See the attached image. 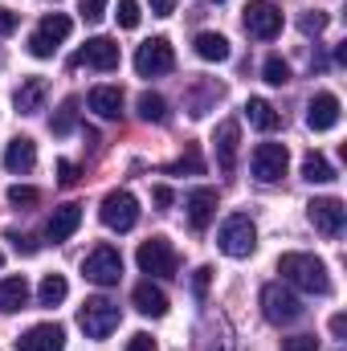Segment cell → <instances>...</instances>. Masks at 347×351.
Listing matches in <instances>:
<instances>
[{"label": "cell", "instance_id": "1", "mask_svg": "<svg viewBox=\"0 0 347 351\" xmlns=\"http://www.w3.org/2000/svg\"><path fill=\"white\" fill-rule=\"evenodd\" d=\"M278 274H282V282L294 286V290H307V294H331L327 265L319 262L315 254H282V258H278Z\"/></svg>", "mask_w": 347, "mask_h": 351}, {"label": "cell", "instance_id": "2", "mask_svg": "<svg viewBox=\"0 0 347 351\" xmlns=\"http://www.w3.org/2000/svg\"><path fill=\"white\" fill-rule=\"evenodd\" d=\"M261 315L274 327H290V323H298L307 315V306L286 282H270V286H261Z\"/></svg>", "mask_w": 347, "mask_h": 351}, {"label": "cell", "instance_id": "3", "mask_svg": "<svg viewBox=\"0 0 347 351\" xmlns=\"http://www.w3.org/2000/svg\"><path fill=\"white\" fill-rule=\"evenodd\" d=\"M217 245L225 258H250L258 250V225L246 217V213H233L225 217V225L217 229Z\"/></svg>", "mask_w": 347, "mask_h": 351}, {"label": "cell", "instance_id": "4", "mask_svg": "<svg viewBox=\"0 0 347 351\" xmlns=\"http://www.w3.org/2000/svg\"><path fill=\"white\" fill-rule=\"evenodd\" d=\"M98 217H102V225H106L110 233H131V229L139 225V200H135L127 188H115V192L102 196Z\"/></svg>", "mask_w": 347, "mask_h": 351}, {"label": "cell", "instance_id": "5", "mask_svg": "<svg viewBox=\"0 0 347 351\" xmlns=\"http://www.w3.org/2000/svg\"><path fill=\"white\" fill-rule=\"evenodd\" d=\"M119 319H123V311H119L110 298H86V302L78 306V327L86 331L90 339H106V335L119 327Z\"/></svg>", "mask_w": 347, "mask_h": 351}, {"label": "cell", "instance_id": "6", "mask_svg": "<svg viewBox=\"0 0 347 351\" xmlns=\"http://www.w3.org/2000/svg\"><path fill=\"white\" fill-rule=\"evenodd\" d=\"M70 33H74V21H70L66 12H45L41 25H37V33L29 37V53H33V58H53V49H58Z\"/></svg>", "mask_w": 347, "mask_h": 351}, {"label": "cell", "instance_id": "7", "mask_svg": "<svg viewBox=\"0 0 347 351\" xmlns=\"http://www.w3.org/2000/svg\"><path fill=\"white\" fill-rule=\"evenodd\" d=\"M241 25H246L250 37L274 41V37L282 33V8H274L270 0H250V4L241 8Z\"/></svg>", "mask_w": 347, "mask_h": 351}, {"label": "cell", "instance_id": "8", "mask_svg": "<svg viewBox=\"0 0 347 351\" xmlns=\"http://www.w3.org/2000/svg\"><path fill=\"white\" fill-rule=\"evenodd\" d=\"M172 66H176V53H172V45H168V37H152V41H143L135 49V74L139 78H160Z\"/></svg>", "mask_w": 347, "mask_h": 351}, {"label": "cell", "instance_id": "9", "mask_svg": "<svg viewBox=\"0 0 347 351\" xmlns=\"http://www.w3.org/2000/svg\"><path fill=\"white\" fill-rule=\"evenodd\" d=\"M82 274H86V282H94V286H119V278H123V258H119V250H115V245L90 250L86 262H82Z\"/></svg>", "mask_w": 347, "mask_h": 351}, {"label": "cell", "instance_id": "10", "mask_svg": "<svg viewBox=\"0 0 347 351\" xmlns=\"http://www.w3.org/2000/svg\"><path fill=\"white\" fill-rule=\"evenodd\" d=\"M135 262L143 274H152V278H172L176 274V250L168 237H147L143 245H139V254H135Z\"/></svg>", "mask_w": 347, "mask_h": 351}, {"label": "cell", "instance_id": "11", "mask_svg": "<svg viewBox=\"0 0 347 351\" xmlns=\"http://www.w3.org/2000/svg\"><path fill=\"white\" fill-rule=\"evenodd\" d=\"M307 217H311V225L323 237H339L344 233V221H347V208H344L339 196H319V200L307 204Z\"/></svg>", "mask_w": 347, "mask_h": 351}, {"label": "cell", "instance_id": "12", "mask_svg": "<svg viewBox=\"0 0 347 351\" xmlns=\"http://www.w3.org/2000/svg\"><path fill=\"white\" fill-rule=\"evenodd\" d=\"M250 164H254V176L261 184H278L290 168V152H286V143H258Z\"/></svg>", "mask_w": 347, "mask_h": 351}, {"label": "cell", "instance_id": "13", "mask_svg": "<svg viewBox=\"0 0 347 351\" xmlns=\"http://www.w3.org/2000/svg\"><path fill=\"white\" fill-rule=\"evenodd\" d=\"M78 66L102 70V74L119 70V45H115L110 37H90L86 45H82V53H78Z\"/></svg>", "mask_w": 347, "mask_h": 351}, {"label": "cell", "instance_id": "14", "mask_svg": "<svg viewBox=\"0 0 347 351\" xmlns=\"http://www.w3.org/2000/svg\"><path fill=\"white\" fill-rule=\"evenodd\" d=\"M62 348H66V331L58 323H37L16 339V351H62Z\"/></svg>", "mask_w": 347, "mask_h": 351}, {"label": "cell", "instance_id": "15", "mask_svg": "<svg viewBox=\"0 0 347 351\" xmlns=\"http://www.w3.org/2000/svg\"><path fill=\"white\" fill-rule=\"evenodd\" d=\"M335 123H339V98H335L331 90L315 94V98L307 102V127H311V131H331Z\"/></svg>", "mask_w": 347, "mask_h": 351}, {"label": "cell", "instance_id": "16", "mask_svg": "<svg viewBox=\"0 0 347 351\" xmlns=\"http://www.w3.org/2000/svg\"><path fill=\"white\" fill-rule=\"evenodd\" d=\"M213 143H217V168H221V172H233V168H237V143H241V127H237L233 119H225V123L217 127Z\"/></svg>", "mask_w": 347, "mask_h": 351}, {"label": "cell", "instance_id": "17", "mask_svg": "<svg viewBox=\"0 0 347 351\" xmlns=\"http://www.w3.org/2000/svg\"><path fill=\"white\" fill-rule=\"evenodd\" d=\"M131 302H135V311H139L143 319H164V315H168V294H164L152 278L131 290Z\"/></svg>", "mask_w": 347, "mask_h": 351}, {"label": "cell", "instance_id": "18", "mask_svg": "<svg viewBox=\"0 0 347 351\" xmlns=\"http://www.w3.org/2000/svg\"><path fill=\"white\" fill-rule=\"evenodd\" d=\"M78 225H82V204H62V208H53V217H49V225H45V237L58 245V241H70L74 233H78Z\"/></svg>", "mask_w": 347, "mask_h": 351}, {"label": "cell", "instance_id": "19", "mask_svg": "<svg viewBox=\"0 0 347 351\" xmlns=\"http://www.w3.org/2000/svg\"><path fill=\"white\" fill-rule=\"evenodd\" d=\"M213 217H217V188H196L188 196V225L200 233V229H208Z\"/></svg>", "mask_w": 347, "mask_h": 351}, {"label": "cell", "instance_id": "20", "mask_svg": "<svg viewBox=\"0 0 347 351\" xmlns=\"http://www.w3.org/2000/svg\"><path fill=\"white\" fill-rule=\"evenodd\" d=\"M33 164H37V143H33L29 135L8 139V147H4V168L21 176V172H33Z\"/></svg>", "mask_w": 347, "mask_h": 351}, {"label": "cell", "instance_id": "21", "mask_svg": "<svg viewBox=\"0 0 347 351\" xmlns=\"http://www.w3.org/2000/svg\"><path fill=\"white\" fill-rule=\"evenodd\" d=\"M45 94H49L45 78H25V82L16 86V94H12V102H16V110H21V114H37V110H41V102H45Z\"/></svg>", "mask_w": 347, "mask_h": 351}, {"label": "cell", "instance_id": "22", "mask_svg": "<svg viewBox=\"0 0 347 351\" xmlns=\"http://www.w3.org/2000/svg\"><path fill=\"white\" fill-rule=\"evenodd\" d=\"M192 49H196V58H200V62H229V53H233L225 33H196Z\"/></svg>", "mask_w": 347, "mask_h": 351}, {"label": "cell", "instance_id": "23", "mask_svg": "<svg viewBox=\"0 0 347 351\" xmlns=\"http://www.w3.org/2000/svg\"><path fill=\"white\" fill-rule=\"evenodd\" d=\"M90 110L98 119H119L123 114V90L119 86H94L90 90Z\"/></svg>", "mask_w": 347, "mask_h": 351}, {"label": "cell", "instance_id": "24", "mask_svg": "<svg viewBox=\"0 0 347 351\" xmlns=\"http://www.w3.org/2000/svg\"><path fill=\"white\" fill-rule=\"evenodd\" d=\"M29 302V282L25 278H0V315H16Z\"/></svg>", "mask_w": 347, "mask_h": 351}, {"label": "cell", "instance_id": "25", "mask_svg": "<svg viewBox=\"0 0 347 351\" xmlns=\"http://www.w3.org/2000/svg\"><path fill=\"white\" fill-rule=\"evenodd\" d=\"M246 119H250L258 131H278V127H282V114H278L265 98H250V102H246Z\"/></svg>", "mask_w": 347, "mask_h": 351}, {"label": "cell", "instance_id": "26", "mask_svg": "<svg viewBox=\"0 0 347 351\" xmlns=\"http://www.w3.org/2000/svg\"><path fill=\"white\" fill-rule=\"evenodd\" d=\"M66 294H70V282H66L62 274H45L41 286H37V302H41V306H62Z\"/></svg>", "mask_w": 347, "mask_h": 351}, {"label": "cell", "instance_id": "27", "mask_svg": "<svg viewBox=\"0 0 347 351\" xmlns=\"http://www.w3.org/2000/svg\"><path fill=\"white\" fill-rule=\"evenodd\" d=\"M302 180H307V184H331V180H335V168H331L319 152H311V156L302 160Z\"/></svg>", "mask_w": 347, "mask_h": 351}, {"label": "cell", "instance_id": "28", "mask_svg": "<svg viewBox=\"0 0 347 351\" xmlns=\"http://www.w3.org/2000/svg\"><path fill=\"white\" fill-rule=\"evenodd\" d=\"M139 119L143 123H168V102L160 98V94H139Z\"/></svg>", "mask_w": 347, "mask_h": 351}, {"label": "cell", "instance_id": "29", "mask_svg": "<svg viewBox=\"0 0 347 351\" xmlns=\"http://www.w3.org/2000/svg\"><path fill=\"white\" fill-rule=\"evenodd\" d=\"M74 123H78V98H66L62 110H58V119L49 123V131H53V135H70Z\"/></svg>", "mask_w": 347, "mask_h": 351}, {"label": "cell", "instance_id": "30", "mask_svg": "<svg viewBox=\"0 0 347 351\" xmlns=\"http://www.w3.org/2000/svg\"><path fill=\"white\" fill-rule=\"evenodd\" d=\"M261 74H265V82H270V86H286V82H290V66H286L282 58H265Z\"/></svg>", "mask_w": 347, "mask_h": 351}, {"label": "cell", "instance_id": "31", "mask_svg": "<svg viewBox=\"0 0 347 351\" xmlns=\"http://www.w3.org/2000/svg\"><path fill=\"white\" fill-rule=\"evenodd\" d=\"M8 200H12L16 208H33V204L41 200V192L29 188V184H12V188H8Z\"/></svg>", "mask_w": 347, "mask_h": 351}, {"label": "cell", "instance_id": "32", "mask_svg": "<svg viewBox=\"0 0 347 351\" xmlns=\"http://www.w3.org/2000/svg\"><path fill=\"white\" fill-rule=\"evenodd\" d=\"M115 16H119V29H139V16H143L139 12V0H119V12Z\"/></svg>", "mask_w": 347, "mask_h": 351}, {"label": "cell", "instance_id": "33", "mask_svg": "<svg viewBox=\"0 0 347 351\" xmlns=\"http://www.w3.org/2000/svg\"><path fill=\"white\" fill-rule=\"evenodd\" d=\"M200 168H204V164H200V152H196V147H188V152H184V156L172 164V168H168V172H172V176H180V172H192V176H196Z\"/></svg>", "mask_w": 347, "mask_h": 351}, {"label": "cell", "instance_id": "34", "mask_svg": "<svg viewBox=\"0 0 347 351\" xmlns=\"http://www.w3.org/2000/svg\"><path fill=\"white\" fill-rule=\"evenodd\" d=\"M298 29H302L307 37H319V33L327 29V12H315V8H311V12H307V16L298 21Z\"/></svg>", "mask_w": 347, "mask_h": 351}, {"label": "cell", "instance_id": "35", "mask_svg": "<svg viewBox=\"0 0 347 351\" xmlns=\"http://www.w3.org/2000/svg\"><path fill=\"white\" fill-rule=\"evenodd\" d=\"M282 351H319V339L315 335H290V339H282Z\"/></svg>", "mask_w": 347, "mask_h": 351}, {"label": "cell", "instance_id": "36", "mask_svg": "<svg viewBox=\"0 0 347 351\" xmlns=\"http://www.w3.org/2000/svg\"><path fill=\"white\" fill-rule=\"evenodd\" d=\"M208 282H213V269L200 265V269L192 274V294H196V298H208Z\"/></svg>", "mask_w": 347, "mask_h": 351}, {"label": "cell", "instance_id": "37", "mask_svg": "<svg viewBox=\"0 0 347 351\" xmlns=\"http://www.w3.org/2000/svg\"><path fill=\"white\" fill-rule=\"evenodd\" d=\"M78 8H82L86 21H102L106 16V0H78Z\"/></svg>", "mask_w": 347, "mask_h": 351}, {"label": "cell", "instance_id": "38", "mask_svg": "<svg viewBox=\"0 0 347 351\" xmlns=\"http://www.w3.org/2000/svg\"><path fill=\"white\" fill-rule=\"evenodd\" d=\"M8 241H12V250H16V254H29V258L37 254V241H33V237H25V233H8Z\"/></svg>", "mask_w": 347, "mask_h": 351}, {"label": "cell", "instance_id": "39", "mask_svg": "<svg viewBox=\"0 0 347 351\" xmlns=\"http://www.w3.org/2000/svg\"><path fill=\"white\" fill-rule=\"evenodd\" d=\"M127 351H160V348H156V339H152L147 331H139V335L127 339Z\"/></svg>", "mask_w": 347, "mask_h": 351}, {"label": "cell", "instance_id": "40", "mask_svg": "<svg viewBox=\"0 0 347 351\" xmlns=\"http://www.w3.org/2000/svg\"><path fill=\"white\" fill-rule=\"evenodd\" d=\"M78 164H70V160H62V164H58V180H62V184H66V188H70V184H78Z\"/></svg>", "mask_w": 347, "mask_h": 351}, {"label": "cell", "instance_id": "41", "mask_svg": "<svg viewBox=\"0 0 347 351\" xmlns=\"http://www.w3.org/2000/svg\"><path fill=\"white\" fill-rule=\"evenodd\" d=\"M16 29V12L12 8H0V37H8Z\"/></svg>", "mask_w": 347, "mask_h": 351}, {"label": "cell", "instance_id": "42", "mask_svg": "<svg viewBox=\"0 0 347 351\" xmlns=\"http://www.w3.org/2000/svg\"><path fill=\"white\" fill-rule=\"evenodd\" d=\"M152 200H156V204H160V208H168V204H172L176 196H172V188H168V184H160V188H156V192H152Z\"/></svg>", "mask_w": 347, "mask_h": 351}, {"label": "cell", "instance_id": "43", "mask_svg": "<svg viewBox=\"0 0 347 351\" xmlns=\"http://www.w3.org/2000/svg\"><path fill=\"white\" fill-rule=\"evenodd\" d=\"M147 4H152V12H156V16H172V12H176V0H147Z\"/></svg>", "mask_w": 347, "mask_h": 351}, {"label": "cell", "instance_id": "44", "mask_svg": "<svg viewBox=\"0 0 347 351\" xmlns=\"http://www.w3.org/2000/svg\"><path fill=\"white\" fill-rule=\"evenodd\" d=\"M344 327H347V319L344 315H335V319H331V335H344Z\"/></svg>", "mask_w": 347, "mask_h": 351}, {"label": "cell", "instance_id": "45", "mask_svg": "<svg viewBox=\"0 0 347 351\" xmlns=\"http://www.w3.org/2000/svg\"><path fill=\"white\" fill-rule=\"evenodd\" d=\"M0 265H4V254H0Z\"/></svg>", "mask_w": 347, "mask_h": 351}, {"label": "cell", "instance_id": "46", "mask_svg": "<svg viewBox=\"0 0 347 351\" xmlns=\"http://www.w3.org/2000/svg\"><path fill=\"white\" fill-rule=\"evenodd\" d=\"M217 4H221V0H217Z\"/></svg>", "mask_w": 347, "mask_h": 351}]
</instances>
